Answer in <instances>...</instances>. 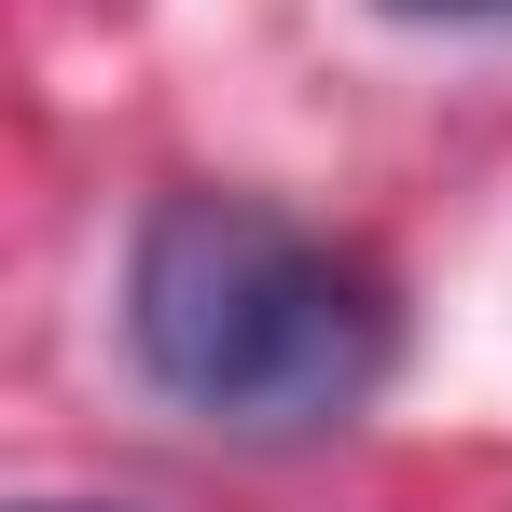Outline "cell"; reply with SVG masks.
Segmentation results:
<instances>
[{
  "label": "cell",
  "mask_w": 512,
  "mask_h": 512,
  "mask_svg": "<svg viewBox=\"0 0 512 512\" xmlns=\"http://www.w3.org/2000/svg\"><path fill=\"white\" fill-rule=\"evenodd\" d=\"M388 14H416V28H499L512 0H388Z\"/></svg>",
  "instance_id": "7a4b0ae2"
},
{
  "label": "cell",
  "mask_w": 512,
  "mask_h": 512,
  "mask_svg": "<svg viewBox=\"0 0 512 512\" xmlns=\"http://www.w3.org/2000/svg\"><path fill=\"white\" fill-rule=\"evenodd\" d=\"M42 512H56V499H42Z\"/></svg>",
  "instance_id": "3957f363"
},
{
  "label": "cell",
  "mask_w": 512,
  "mask_h": 512,
  "mask_svg": "<svg viewBox=\"0 0 512 512\" xmlns=\"http://www.w3.org/2000/svg\"><path fill=\"white\" fill-rule=\"evenodd\" d=\"M125 346L222 443H319L388 388V291L250 194H167L125 250Z\"/></svg>",
  "instance_id": "6da1fadb"
}]
</instances>
